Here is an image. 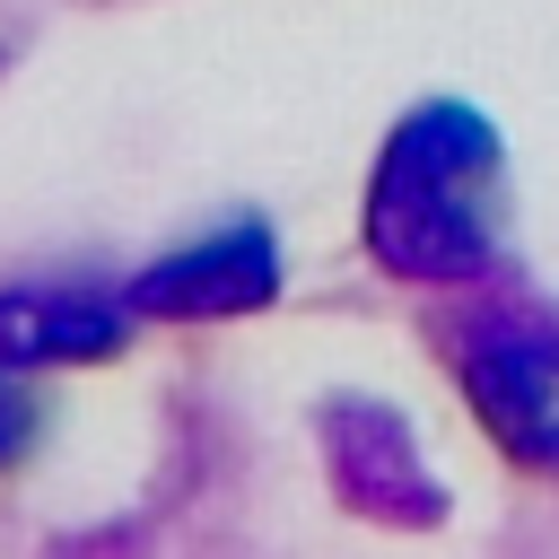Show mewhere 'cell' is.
<instances>
[{
	"instance_id": "cell-5",
	"label": "cell",
	"mask_w": 559,
	"mask_h": 559,
	"mask_svg": "<svg viewBox=\"0 0 559 559\" xmlns=\"http://www.w3.org/2000/svg\"><path fill=\"white\" fill-rule=\"evenodd\" d=\"M26 437H35V411H26V393H17V384H0V472L26 454Z\"/></svg>"
},
{
	"instance_id": "cell-1",
	"label": "cell",
	"mask_w": 559,
	"mask_h": 559,
	"mask_svg": "<svg viewBox=\"0 0 559 559\" xmlns=\"http://www.w3.org/2000/svg\"><path fill=\"white\" fill-rule=\"evenodd\" d=\"M367 245L402 280H472L498 253V140L480 114L437 105L393 131L367 192Z\"/></svg>"
},
{
	"instance_id": "cell-2",
	"label": "cell",
	"mask_w": 559,
	"mask_h": 559,
	"mask_svg": "<svg viewBox=\"0 0 559 559\" xmlns=\"http://www.w3.org/2000/svg\"><path fill=\"white\" fill-rule=\"evenodd\" d=\"M463 376H472L480 419L524 463H559V332H542V323H489L472 341Z\"/></svg>"
},
{
	"instance_id": "cell-4",
	"label": "cell",
	"mask_w": 559,
	"mask_h": 559,
	"mask_svg": "<svg viewBox=\"0 0 559 559\" xmlns=\"http://www.w3.org/2000/svg\"><path fill=\"white\" fill-rule=\"evenodd\" d=\"M131 306L96 288H9L0 297V358H105Z\"/></svg>"
},
{
	"instance_id": "cell-3",
	"label": "cell",
	"mask_w": 559,
	"mask_h": 559,
	"mask_svg": "<svg viewBox=\"0 0 559 559\" xmlns=\"http://www.w3.org/2000/svg\"><path fill=\"white\" fill-rule=\"evenodd\" d=\"M271 288H280L271 236H262V227H227L218 245H192V253L157 262V271L131 288V306H140V314H236V306H262Z\"/></svg>"
}]
</instances>
